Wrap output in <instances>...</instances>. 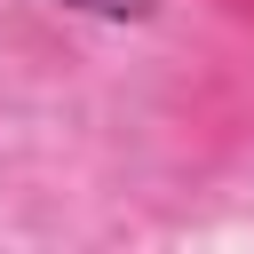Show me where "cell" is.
<instances>
[{
    "instance_id": "6da1fadb",
    "label": "cell",
    "mask_w": 254,
    "mask_h": 254,
    "mask_svg": "<svg viewBox=\"0 0 254 254\" xmlns=\"http://www.w3.org/2000/svg\"><path fill=\"white\" fill-rule=\"evenodd\" d=\"M48 8H71V16H103V24H143L159 0H48Z\"/></svg>"
}]
</instances>
